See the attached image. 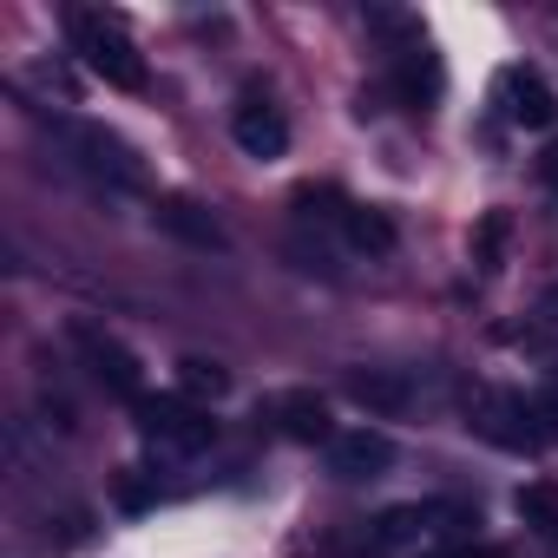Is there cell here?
Listing matches in <instances>:
<instances>
[{
	"instance_id": "cell-5",
	"label": "cell",
	"mask_w": 558,
	"mask_h": 558,
	"mask_svg": "<svg viewBox=\"0 0 558 558\" xmlns=\"http://www.w3.org/2000/svg\"><path fill=\"white\" fill-rule=\"evenodd\" d=\"M73 349L86 355V368H93V381L99 388H112V395H125V401H145V375H138V355L125 349V342H112L106 329H73Z\"/></svg>"
},
{
	"instance_id": "cell-6",
	"label": "cell",
	"mask_w": 558,
	"mask_h": 558,
	"mask_svg": "<svg viewBox=\"0 0 558 558\" xmlns=\"http://www.w3.org/2000/svg\"><path fill=\"white\" fill-rule=\"evenodd\" d=\"M532 421H538V408H532L525 395H473V427H480L486 440L512 447V453H525V447L545 440V427H532Z\"/></svg>"
},
{
	"instance_id": "cell-11",
	"label": "cell",
	"mask_w": 558,
	"mask_h": 558,
	"mask_svg": "<svg viewBox=\"0 0 558 558\" xmlns=\"http://www.w3.org/2000/svg\"><path fill=\"white\" fill-rule=\"evenodd\" d=\"M269 414H276V427H283L290 440H336V434H329V408H323V395H310V388L276 395Z\"/></svg>"
},
{
	"instance_id": "cell-8",
	"label": "cell",
	"mask_w": 558,
	"mask_h": 558,
	"mask_svg": "<svg viewBox=\"0 0 558 558\" xmlns=\"http://www.w3.org/2000/svg\"><path fill=\"white\" fill-rule=\"evenodd\" d=\"M499 106H506V119L525 125V132H551V125H558V93H551L532 66H506V73H499Z\"/></svg>"
},
{
	"instance_id": "cell-1",
	"label": "cell",
	"mask_w": 558,
	"mask_h": 558,
	"mask_svg": "<svg viewBox=\"0 0 558 558\" xmlns=\"http://www.w3.org/2000/svg\"><path fill=\"white\" fill-rule=\"evenodd\" d=\"M466 525H473V512L466 506H453V499H408V506H388L368 532H362V551H447V545H460L466 538Z\"/></svg>"
},
{
	"instance_id": "cell-20",
	"label": "cell",
	"mask_w": 558,
	"mask_h": 558,
	"mask_svg": "<svg viewBox=\"0 0 558 558\" xmlns=\"http://www.w3.org/2000/svg\"><path fill=\"white\" fill-rule=\"evenodd\" d=\"M473 558H499V551H473Z\"/></svg>"
},
{
	"instance_id": "cell-19",
	"label": "cell",
	"mask_w": 558,
	"mask_h": 558,
	"mask_svg": "<svg viewBox=\"0 0 558 558\" xmlns=\"http://www.w3.org/2000/svg\"><path fill=\"white\" fill-rule=\"evenodd\" d=\"M538 178H545V184L558 191V145H545V158H538Z\"/></svg>"
},
{
	"instance_id": "cell-12",
	"label": "cell",
	"mask_w": 558,
	"mask_h": 558,
	"mask_svg": "<svg viewBox=\"0 0 558 558\" xmlns=\"http://www.w3.org/2000/svg\"><path fill=\"white\" fill-rule=\"evenodd\" d=\"M158 223H165L171 236L197 243V250H223V223H217L210 210H197L191 197H165V204H158Z\"/></svg>"
},
{
	"instance_id": "cell-4",
	"label": "cell",
	"mask_w": 558,
	"mask_h": 558,
	"mask_svg": "<svg viewBox=\"0 0 558 558\" xmlns=\"http://www.w3.org/2000/svg\"><path fill=\"white\" fill-rule=\"evenodd\" d=\"M60 138H66L73 165L93 171L99 184H112V191H138L145 184V165H138V151L119 132H106V125H60Z\"/></svg>"
},
{
	"instance_id": "cell-13",
	"label": "cell",
	"mask_w": 558,
	"mask_h": 558,
	"mask_svg": "<svg viewBox=\"0 0 558 558\" xmlns=\"http://www.w3.org/2000/svg\"><path fill=\"white\" fill-rule=\"evenodd\" d=\"M395 86H401V99H414V106H421V99H434V93H440V60L414 40V47L395 60Z\"/></svg>"
},
{
	"instance_id": "cell-9",
	"label": "cell",
	"mask_w": 558,
	"mask_h": 558,
	"mask_svg": "<svg viewBox=\"0 0 558 558\" xmlns=\"http://www.w3.org/2000/svg\"><path fill=\"white\" fill-rule=\"evenodd\" d=\"M395 466V440L381 427H349L329 440V473L336 480H381Z\"/></svg>"
},
{
	"instance_id": "cell-16",
	"label": "cell",
	"mask_w": 558,
	"mask_h": 558,
	"mask_svg": "<svg viewBox=\"0 0 558 558\" xmlns=\"http://www.w3.org/2000/svg\"><path fill=\"white\" fill-rule=\"evenodd\" d=\"M519 512H525V525H538L545 538H558V493L551 486H525L519 493Z\"/></svg>"
},
{
	"instance_id": "cell-10",
	"label": "cell",
	"mask_w": 558,
	"mask_h": 558,
	"mask_svg": "<svg viewBox=\"0 0 558 558\" xmlns=\"http://www.w3.org/2000/svg\"><path fill=\"white\" fill-rule=\"evenodd\" d=\"M349 401H362L375 421H401V414L421 401V388H414V375H401V368H355V375H349Z\"/></svg>"
},
{
	"instance_id": "cell-7",
	"label": "cell",
	"mask_w": 558,
	"mask_h": 558,
	"mask_svg": "<svg viewBox=\"0 0 558 558\" xmlns=\"http://www.w3.org/2000/svg\"><path fill=\"white\" fill-rule=\"evenodd\" d=\"M230 138H236V151H243V158L276 165V158L290 151V119L276 112L269 99H243V106L230 112Z\"/></svg>"
},
{
	"instance_id": "cell-18",
	"label": "cell",
	"mask_w": 558,
	"mask_h": 558,
	"mask_svg": "<svg viewBox=\"0 0 558 558\" xmlns=\"http://www.w3.org/2000/svg\"><path fill=\"white\" fill-rule=\"evenodd\" d=\"M532 408H538V421H551V427H558V381H551V388H545Z\"/></svg>"
},
{
	"instance_id": "cell-17",
	"label": "cell",
	"mask_w": 558,
	"mask_h": 558,
	"mask_svg": "<svg viewBox=\"0 0 558 558\" xmlns=\"http://www.w3.org/2000/svg\"><path fill=\"white\" fill-rule=\"evenodd\" d=\"M499 236H506V217H486V230H480V256L486 263H499Z\"/></svg>"
},
{
	"instance_id": "cell-2",
	"label": "cell",
	"mask_w": 558,
	"mask_h": 558,
	"mask_svg": "<svg viewBox=\"0 0 558 558\" xmlns=\"http://www.w3.org/2000/svg\"><path fill=\"white\" fill-rule=\"evenodd\" d=\"M132 414H138V434L158 460H191L217 434V421L204 408H191L184 395H145V401H132Z\"/></svg>"
},
{
	"instance_id": "cell-14",
	"label": "cell",
	"mask_w": 558,
	"mask_h": 558,
	"mask_svg": "<svg viewBox=\"0 0 558 558\" xmlns=\"http://www.w3.org/2000/svg\"><path fill=\"white\" fill-rule=\"evenodd\" d=\"M342 236H349L362 256H388V250H395V223H388L381 210H368V204H349V217H342Z\"/></svg>"
},
{
	"instance_id": "cell-3",
	"label": "cell",
	"mask_w": 558,
	"mask_h": 558,
	"mask_svg": "<svg viewBox=\"0 0 558 558\" xmlns=\"http://www.w3.org/2000/svg\"><path fill=\"white\" fill-rule=\"evenodd\" d=\"M73 47L86 60L93 80H106L112 93H145V53L132 47V34L106 14H80L73 21Z\"/></svg>"
},
{
	"instance_id": "cell-15",
	"label": "cell",
	"mask_w": 558,
	"mask_h": 558,
	"mask_svg": "<svg viewBox=\"0 0 558 558\" xmlns=\"http://www.w3.org/2000/svg\"><path fill=\"white\" fill-rule=\"evenodd\" d=\"M178 395L184 401H217V395H230V375L217 362H204V355H184L178 362Z\"/></svg>"
}]
</instances>
